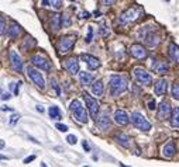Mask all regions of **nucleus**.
I'll return each instance as SVG.
<instances>
[{
    "instance_id": "ddd939ff",
    "label": "nucleus",
    "mask_w": 179,
    "mask_h": 167,
    "mask_svg": "<svg viewBox=\"0 0 179 167\" xmlns=\"http://www.w3.org/2000/svg\"><path fill=\"white\" fill-rule=\"evenodd\" d=\"M130 54L133 58H135V59H145L147 58V49L142 45H140V44H134V45H131L130 48Z\"/></svg>"
},
{
    "instance_id": "39448f33",
    "label": "nucleus",
    "mask_w": 179,
    "mask_h": 167,
    "mask_svg": "<svg viewBox=\"0 0 179 167\" xmlns=\"http://www.w3.org/2000/svg\"><path fill=\"white\" fill-rule=\"evenodd\" d=\"M25 72H27V76L33 80V83L37 86V87L41 88V90L45 88V80H44V77H42V74L40 73V70H37L34 66H28Z\"/></svg>"
},
{
    "instance_id": "0eeeda50",
    "label": "nucleus",
    "mask_w": 179,
    "mask_h": 167,
    "mask_svg": "<svg viewBox=\"0 0 179 167\" xmlns=\"http://www.w3.org/2000/svg\"><path fill=\"white\" fill-rule=\"evenodd\" d=\"M131 122H133V125L137 128V129L142 131V132H148V131L151 129V124H150L140 112H134V114L131 115Z\"/></svg>"
},
{
    "instance_id": "e433bc0d",
    "label": "nucleus",
    "mask_w": 179,
    "mask_h": 167,
    "mask_svg": "<svg viewBox=\"0 0 179 167\" xmlns=\"http://www.w3.org/2000/svg\"><path fill=\"white\" fill-rule=\"evenodd\" d=\"M66 141H68V143H69V145H75L78 139H76V136H75V135H68V136H66Z\"/></svg>"
},
{
    "instance_id": "aec40b11",
    "label": "nucleus",
    "mask_w": 179,
    "mask_h": 167,
    "mask_svg": "<svg viewBox=\"0 0 179 167\" xmlns=\"http://www.w3.org/2000/svg\"><path fill=\"white\" fill-rule=\"evenodd\" d=\"M168 55L171 58L175 63H179V47L176 44H169V48H168Z\"/></svg>"
},
{
    "instance_id": "c03bdc74",
    "label": "nucleus",
    "mask_w": 179,
    "mask_h": 167,
    "mask_svg": "<svg viewBox=\"0 0 179 167\" xmlns=\"http://www.w3.org/2000/svg\"><path fill=\"white\" fill-rule=\"evenodd\" d=\"M82 145H83V149H85V150H86V152H89V150H90L89 143L86 142V141H83V143H82Z\"/></svg>"
},
{
    "instance_id": "58836bf2",
    "label": "nucleus",
    "mask_w": 179,
    "mask_h": 167,
    "mask_svg": "<svg viewBox=\"0 0 179 167\" xmlns=\"http://www.w3.org/2000/svg\"><path fill=\"white\" fill-rule=\"evenodd\" d=\"M55 128H57L58 131H61V132H66V131H68V127H66V125H64V124H57V125H55Z\"/></svg>"
},
{
    "instance_id": "de8ad7c7",
    "label": "nucleus",
    "mask_w": 179,
    "mask_h": 167,
    "mask_svg": "<svg viewBox=\"0 0 179 167\" xmlns=\"http://www.w3.org/2000/svg\"><path fill=\"white\" fill-rule=\"evenodd\" d=\"M49 4H51V0H42V6L44 7H48Z\"/></svg>"
},
{
    "instance_id": "79ce46f5",
    "label": "nucleus",
    "mask_w": 179,
    "mask_h": 167,
    "mask_svg": "<svg viewBox=\"0 0 179 167\" xmlns=\"http://www.w3.org/2000/svg\"><path fill=\"white\" fill-rule=\"evenodd\" d=\"M20 84H21L20 81L14 84V94H16V95H18V93H20Z\"/></svg>"
},
{
    "instance_id": "a19ab883",
    "label": "nucleus",
    "mask_w": 179,
    "mask_h": 167,
    "mask_svg": "<svg viewBox=\"0 0 179 167\" xmlns=\"http://www.w3.org/2000/svg\"><path fill=\"white\" fill-rule=\"evenodd\" d=\"M89 17H90V13H88V11H82V13H79V18L86 20V18H89Z\"/></svg>"
},
{
    "instance_id": "cd10ccee",
    "label": "nucleus",
    "mask_w": 179,
    "mask_h": 167,
    "mask_svg": "<svg viewBox=\"0 0 179 167\" xmlns=\"http://www.w3.org/2000/svg\"><path fill=\"white\" fill-rule=\"evenodd\" d=\"M171 125L173 128H179V107L172 110V115H171Z\"/></svg>"
},
{
    "instance_id": "603ef678",
    "label": "nucleus",
    "mask_w": 179,
    "mask_h": 167,
    "mask_svg": "<svg viewBox=\"0 0 179 167\" xmlns=\"http://www.w3.org/2000/svg\"><path fill=\"white\" fill-rule=\"evenodd\" d=\"M0 94H3V90H1V87H0Z\"/></svg>"
},
{
    "instance_id": "c85d7f7f",
    "label": "nucleus",
    "mask_w": 179,
    "mask_h": 167,
    "mask_svg": "<svg viewBox=\"0 0 179 167\" xmlns=\"http://www.w3.org/2000/svg\"><path fill=\"white\" fill-rule=\"evenodd\" d=\"M48 114H49V117H51L52 119H61V118H62V114H61V111H59V108H58V107H55V105L49 107Z\"/></svg>"
},
{
    "instance_id": "a211bd4d",
    "label": "nucleus",
    "mask_w": 179,
    "mask_h": 167,
    "mask_svg": "<svg viewBox=\"0 0 179 167\" xmlns=\"http://www.w3.org/2000/svg\"><path fill=\"white\" fill-rule=\"evenodd\" d=\"M166 87H168V84H166V80H165V79H159L154 84L155 94H157V95H164L165 93H166Z\"/></svg>"
},
{
    "instance_id": "864d4df0",
    "label": "nucleus",
    "mask_w": 179,
    "mask_h": 167,
    "mask_svg": "<svg viewBox=\"0 0 179 167\" xmlns=\"http://www.w3.org/2000/svg\"><path fill=\"white\" fill-rule=\"evenodd\" d=\"M69 1H73V0H69Z\"/></svg>"
},
{
    "instance_id": "ea45409f",
    "label": "nucleus",
    "mask_w": 179,
    "mask_h": 167,
    "mask_svg": "<svg viewBox=\"0 0 179 167\" xmlns=\"http://www.w3.org/2000/svg\"><path fill=\"white\" fill-rule=\"evenodd\" d=\"M148 108H150V110H155V108H157V103H155L154 98H151V100L148 101Z\"/></svg>"
},
{
    "instance_id": "20e7f679",
    "label": "nucleus",
    "mask_w": 179,
    "mask_h": 167,
    "mask_svg": "<svg viewBox=\"0 0 179 167\" xmlns=\"http://www.w3.org/2000/svg\"><path fill=\"white\" fill-rule=\"evenodd\" d=\"M75 42H76V35H65V37H61L59 41H58L57 44V48H58V52L59 54H68L72 47L75 45Z\"/></svg>"
},
{
    "instance_id": "a878e982",
    "label": "nucleus",
    "mask_w": 179,
    "mask_h": 167,
    "mask_svg": "<svg viewBox=\"0 0 179 167\" xmlns=\"http://www.w3.org/2000/svg\"><path fill=\"white\" fill-rule=\"evenodd\" d=\"M116 141L120 143L121 146H124V148H130L131 145V139L127 135H124V134H117L116 135Z\"/></svg>"
},
{
    "instance_id": "4c0bfd02",
    "label": "nucleus",
    "mask_w": 179,
    "mask_h": 167,
    "mask_svg": "<svg viewBox=\"0 0 179 167\" xmlns=\"http://www.w3.org/2000/svg\"><path fill=\"white\" fill-rule=\"evenodd\" d=\"M62 24H64V27H69L71 25V18L68 16H64L62 17Z\"/></svg>"
},
{
    "instance_id": "423d86ee",
    "label": "nucleus",
    "mask_w": 179,
    "mask_h": 167,
    "mask_svg": "<svg viewBox=\"0 0 179 167\" xmlns=\"http://www.w3.org/2000/svg\"><path fill=\"white\" fill-rule=\"evenodd\" d=\"M30 62L33 66L35 67H38L41 70H45V72H49L51 70V63H49V61L45 58L44 55H41V54H35L30 58Z\"/></svg>"
},
{
    "instance_id": "a18cd8bd",
    "label": "nucleus",
    "mask_w": 179,
    "mask_h": 167,
    "mask_svg": "<svg viewBox=\"0 0 179 167\" xmlns=\"http://www.w3.org/2000/svg\"><path fill=\"white\" fill-rule=\"evenodd\" d=\"M34 159H35V156H30V157L24 159V164H28V163H30V161H33Z\"/></svg>"
},
{
    "instance_id": "bb28decb",
    "label": "nucleus",
    "mask_w": 179,
    "mask_h": 167,
    "mask_svg": "<svg viewBox=\"0 0 179 167\" xmlns=\"http://www.w3.org/2000/svg\"><path fill=\"white\" fill-rule=\"evenodd\" d=\"M35 45H37L35 40H34V38H31L30 35H27V37L24 38V42H23L21 48H23V51H30V49H33Z\"/></svg>"
},
{
    "instance_id": "5701e85b",
    "label": "nucleus",
    "mask_w": 179,
    "mask_h": 167,
    "mask_svg": "<svg viewBox=\"0 0 179 167\" xmlns=\"http://www.w3.org/2000/svg\"><path fill=\"white\" fill-rule=\"evenodd\" d=\"M92 91L93 94L98 95V97H102L103 93H105V86H103V81L102 80H96L93 84H92Z\"/></svg>"
},
{
    "instance_id": "6ab92c4d",
    "label": "nucleus",
    "mask_w": 179,
    "mask_h": 167,
    "mask_svg": "<svg viewBox=\"0 0 179 167\" xmlns=\"http://www.w3.org/2000/svg\"><path fill=\"white\" fill-rule=\"evenodd\" d=\"M175 145H173V142H166L165 143V146L162 148V154L165 159H171V157H173L175 156Z\"/></svg>"
},
{
    "instance_id": "4468645a",
    "label": "nucleus",
    "mask_w": 179,
    "mask_h": 167,
    "mask_svg": "<svg viewBox=\"0 0 179 167\" xmlns=\"http://www.w3.org/2000/svg\"><path fill=\"white\" fill-rule=\"evenodd\" d=\"M64 66H65V69L71 74H76V73H79V62H78V59L73 56V58H69V59H65L64 61Z\"/></svg>"
},
{
    "instance_id": "2f4dec72",
    "label": "nucleus",
    "mask_w": 179,
    "mask_h": 167,
    "mask_svg": "<svg viewBox=\"0 0 179 167\" xmlns=\"http://www.w3.org/2000/svg\"><path fill=\"white\" fill-rule=\"evenodd\" d=\"M51 87L55 90V94H57V95L61 94V88H59V86H58L57 79H51Z\"/></svg>"
},
{
    "instance_id": "3c124183",
    "label": "nucleus",
    "mask_w": 179,
    "mask_h": 167,
    "mask_svg": "<svg viewBox=\"0 0 179 167\" xmlns=\"http://www.w3.org/2000/svg\"><path fill=\"white\" fill-rule=\"evenodd\" d=\"M6 159H7L6 156H3V154H0V160H6Z\"/></svg>"
},
{
    "instance_id": "1a4fd4ad",
    "label": "nucleus",
    "mask_w": 179,
    "mask_h": 167,
    "mask_svg": "<svg viewBox=\"0 0 179 167\" xmlns=\"http://www.w3.org/2000/svg\"><path fill=\"white\" fill-rule=\"evenodd\" d=\"M83 98H85V101H86V105H88V108H89V112L90 115H92V118H98V114H99V110H100V105H99L98 100L96 98H93L90 94L88 93H83Z\"/></svg>"
},
{
    "instance_id": "dca6fc26",
    "label": "nucleus",
    "mask_w": 179,
    "mask_h": 167,
    "mask_svg": "<svg viewBox=\"0 0 179 167\" xmlns=\"http://www.w3.org/2000/svg\"><path fill=\"white\" fill-rule=\"evenodd\" d=\"M114 121H116L119 125L124 127V125H127V124H128L130 118H128V115H127V112L126 111H123V110H117V111L114 112Z\"/></svg>"
},
{
    "instance_id": "f704fd0d",
    "label": "nucleus",
    "mask_w": 179,
    "mask_h": 167,
    "mask_svg": "<svg viewBox=\"0 0 179 167\" xmlns=\"http://www.w3.org/2000/svg\"><path fill=\"white\" fill-rule=\"evenodd\" d=\"M4 28H6V21H4V18L0 16V37L3 35V32H4Z\"/></svg>"
},
{
    "instance_id": "49530a36",
    "label": "nucleus",
    "mask_w": 179,
    "mask_h": 167,
    "mask_svg": "<svg viewBox=\"0 0 179 167\" xmlns=\"http://www.w3.org/2000/svg\"><path fill=\"white\" fill-rule=\"evenodd\" d=\"M8 98H10V94H8V93H3V94H1V100L6 101V100H8Z\"/></svg>"
},
{
    "instance_id": "f8f14e48",
    "label": "nucleus",
    "mask_w": 179,
    "mask_h": 167,
    "mask_svg": "<svg viewBox=\"0 0 179 167\" xmlns=\"http://www.w3.org/2000/svg\"><path fill=\"white\" fill-rule=\"evenodd\" d=\"M81 59L86 65H88V67H89L90 70H96V69H99V67H100V61H99L98 58L89 55V54H82Z\"/></svg>"
},
{
    "instance_id": "f3484780",
    "label": "nucleus",
    "mask_w": 179,
    "mask_h": 167,
    "mask_svg": "<svg viewBox=\"0 0 179 167\" xmlns=\"http://www.w3.org/2000/svg\"><path fill=\"white\" fill-rule=\"evenodd\" d=\"M20 34H21V27H20L17 23L13 21L7 28V37L8 38H11V40H16V38H18Z\"/></svg>"
},
{
    "instance_id": "473e14b6",
    "label": "nucleus",
    "mask_w": 179,
    "mask_h": 167,
    "mask_svg": "<svg viewBox=\"0 0 179 167\" xmlns=\"http://www.w3.org/2000/svg\"><path fill=\"white\" fill-rule=\"evenodd\" d=\"M92 40H93V27H88V35H86V42L89 44V42H92Z\"/></svg>"
},
{
    "instance_id": "09e8293b",
    "label": "nucleus",
    "mask_w": 179,
    "mask_h": 167,
    "mask_svg": "<svg viewBox=\"0 0 179 167\" xmlns=\"http://www.w3.org/2000/svg\"><path fill=\"white\" fill-rule=\"evenodd\" d=\"M37 111H38V112H44V108H42L41 105H37Z\"/></svg>"
},
{
    "instance_id": "b1692460",
    "label": "nucleus",
    "mask_w": 179,
    "mask_h": 167,
    "mask_svg": "<svg viewBox=\"0 0 179 167\" xmlns=\"http://www.w3.org/2000/svg\"><path fill=\"white\" fill-rule=\"evenodd\" d=\"M79 80H81V83L83 86H89L93 81V76L90 73H88V72H81L79 73Z\"/></svg>"
},
{
    "instance_id": "412c9836",
    "label": "nucleus",
    "mask_w": 179,
    "mask_h": 167,
    "mask_svg": "<svg viewBox=\"0 0 179 167\" xmlns=\"http://www.w3.org/2000/svg\"><path fill=\"white\" fill-rule=\"evenodd\" d=\"M61 24H62V16H59L58 13H55V14L51 16V30H52V31L54 32L59 31Z\"/></svg>"
},
{
    "instance_id": "c756f323",
    "label": "nucleus",
    "mask_w": 179,
    "mask_h": 167,
    "mask_svg": "<svg viewBox=\"0 0 179 167\" xmlns=\"http://www.w3.org/2000/svg\"><path fill=\"white\" fill-rule=\"evenodd\" d=\"M100 35H102V37H105V38L110 35V30H109V27H107L106 23L100 24Z\"/></svg>"
},
{
    "instance_id": "6e6552de",
    "label": "nucleus",
    "mask_w": 179,
    "mask_h": 167,
    "mask_svg": "<svg viewBox=\"0 0 179 167\" xmlns=\"http://www.w3.org/2000/svg\"><path fill=\"white\" fill-rule=\"evenodd\" d=\"M142 40H144V42H145L148 47L154 48L159 44V35H158V32L155 31V30L145 27L144 34H142Z\"/></svg>"
},
{
    "instance_id": "c9c22d12",
    "label": "nucleus",
    "mask_w": 179,
    "mask_h": 167,
    "mask_svg": "<svg viewBox=\"0 0 179 167\" xmlns=\"http://www.w3.org/2000/svg\"><path fill=\"white\" fill-rule=\"evenodd\" d=\"M18 119H20V115H18V114H13L11 118H10V125H11V127L16 125V122L18 121Z\"/></svg>"
},
{
    "instance_id": "7ed1b4c3",
    "label": "nucleus",
    "mask_w": 179,
    "mask_h": 167,
    "mask_svg": "<svg viewBox=\"0 0 179 167\" xmlns=\"http://www.w3.org/2000/svg\"><path fill=\"white\" fill-rule=\"evenodd\" d=\"M69 110H71V112L73 114V118L76 119L78 122H81V124H88V121H89L88 112H86L85 107L82 105V103L79 100H73L72 103H71V105H69Z\"/></svg>"
},
{
    "instance_id": "f03ea898",
    "label": "nucleus",
    "mask_w": 179,
    "mask_h": 167,
    "mask_svg": "<svg viewBox=\"0 0 179 167\" xmlns=\"http://www.w3.org/2000/svg\"><path fill=\"white\" fill-rule=\"evenodd\" d=\"M142 16V8L138 6H133V7L127 8L126 11H123L120 17H119V23L120 24H130L135 23L137 20H140V17Z\"/></svg>"
},
{
    "instance_id": "393cba45",
    "label": "nucleus",
    "mask_w": 179,
    "mask_h": 167,
    "mask_svg": "<svg viewBox=\"0 0 179 167\" xmlns=\"http://www.w3.org/2000/svg\"><path fill=\"white\" fill-rule=\"evenodd\" d=\"M152 69H154V72H157L158 74H162V73H166V70H168V65L165 63V62L157 61V62L152 65Z\"/></svg>"
},
{
    "instance_id": "9d476101",
    "label": "nucleus",
    "mask_w": 179,
    "mask_h": 167,
    "mask_svg": "<svg viewBox=\"0 0 179 167\" xmlns=\"http://www.w3.org/2000/svg\"><path fill=\"white\" fill-rule=\"evenodd\" d=\"M134 76H135L137 81L140 84H142V86H151V83H152L151 74L147 70H144L142 67H135L134 69Z\"/></svg>"
},
{
    "instance_id": "7c9ffc66",
    "label": "nucleus",
    "mask_w": 179,
    "mask_h": 167,
    "mask_svg": "<svg viewBox=\"0 0 179 167\" xmlns=\"http://www.w3.org/2000/svg\"><path fill=\"white\" fill-rule=\"evenodd\" d=\"M172 95H173L175 100L179 101V83H175V84L172 86Z\"/></svg>"
},
{
    "instance_id": "37998d69",
    "label": "nucleus",
    "mask_w": 179,
    "mask_h": 167,
    "mask_svg": "<svg viewBox=\"0 0 179 167\" xmlns=\"http://www.w3.org/2000/svg\"><path fill=\"white\" fill-rule=\"evenodd\" d=\"M102 1H103V4H105L106 7H110V6L114 3V0H102Z\"/></svg>"
},
{
    "instance_id": "8fccbe9b",
    "label": "nucleus",
    "mask_w": 179,
    "mask_h": 167,
    "mask_svg": "<svg viewBox=\"0 0 179 167\" xmlns=\"http://www.w3.org/2000/svg\"><path fill=\"white\" fill-rule=\"evenodd\" d=\"M1 110H3V111H13V110H11V108H10V107H3V108H1Z\"/></svg>"
},
{
    "instance_id": "4be33fe9",
    "label": "nucleus",
    "mask_w": 179,
    "mask_h": 167,
    "mask_svg": "<svg viewBox=\"0 0 179 167\" xmlns=\"http://www.w3.org/2000/svg\"><path fill=\"white\" fill-rule=\"evenodd\" d=\"M96 122H98V127L102 131H107L110 128V118L107 117V114H103L102 117L96 118Z\"/></svg>"
},
{
    "instance_id": "9b49d317",
    "label": "nucleus",
    "mask_w": 179,
    "mask_h": 167,
    "mask_svg": "<svg viewBox=\"0 0 179 167\" xmlns=\"http://www.w3.org/2000/svg\"><path fill=\"white\" fill-rule=\"evenodd\" d=\"M8 56H10V65H11L13 70H16L20 73V72L23 70V61H21L20 55L17 54L14 49H11L10 54H8Z\"/></svg>"
},
{
    "instance_id": "72a5a7b5",
    "label": "nucleus",
    "mask_w": 179,
    "mask_h": 167,
    "mask_svg": "<svg viewBox=\"0 0 179 167\" xmlns=\"http://www.w3.org/2000/svg\"><path fill=\"white\" fill-rule=\"evenodd\" d=\"M51 6L55 8V10H59L62 7V0H51Z\"/></svg>"
},
{
    "instance_id": "f257e3e1",
    "label": "nucleus",
    "mask_w": 179,
    "mask_h": 167,
    "mask_svg": "<svg viewBox=\"0 0 179 167\" xmlns=\"http://www.w3.org/2000/svg\"><path fill=\"white\" fill-rule=\"evenodd\" d=\"M128 88V81L123 76H112L110 77V94L117 97Z\"/></svg>"
},
{
    "instance_id": "2eb2a0df",
    "label": "nucleus",
    "mask_w": 179,
    "mask_h": 167,
    "mask_svg": "<svg viewBox=\"0 0 179 167\" xmlns=\"http://www.w3.org/2000/svg\"><path fill=\"white\" fill-rule=\"evenodd\" d=\"M158 108H159V110H158V119H166L171 117L172 107L168 101H162V103L159 104Z\"/></svg>"
}]
</instances>
